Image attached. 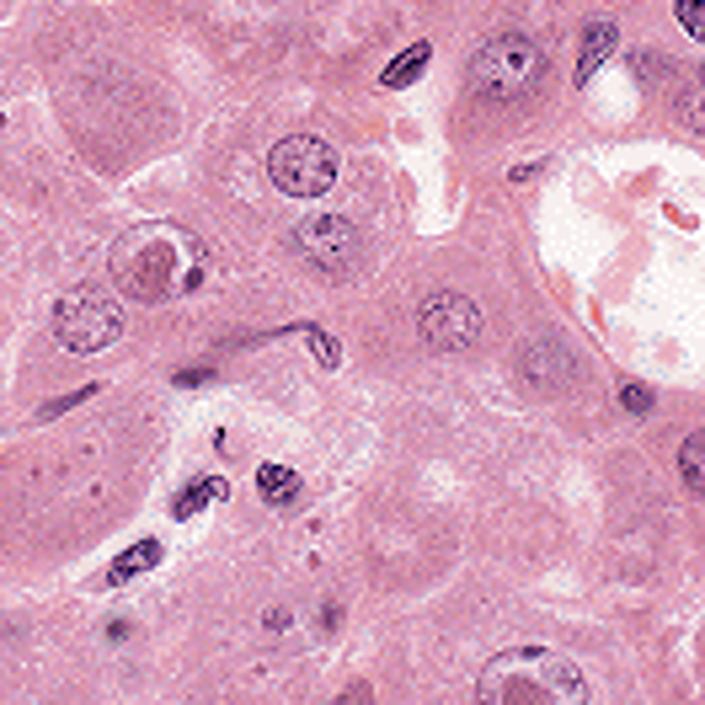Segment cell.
I'll return each mask as SVG.
<instances>
[{
  "mask_svg": "<svg viewBox=\"0 0 705 705\" xmlns=\"http://www.w3.org/2000/svg\"><path fill=\"white\" fill-rule=\"evenodd\" d=\"M615 43H620V33H615V22H593L588 33H582V54H577V86H588L599 70H604V60L615 54Z\"/></svg>",
  "mask_w": 705,
  "mask_h": 705,
  "instance_id": "obj_9",
  "label": "cell"
},
{
  "mask_svg": "<svg viewBox=\"0 0 705 705\" xmlns=\"http://www.w3.org/2000/svg\"><path fill=\"white\" fill-rule=\"evenodd\" d=\"M267 177H273V188L289 192V198H320L337 182V150L326 139H316V134H289V139L273 144Z\"/></svg>",
  "mask_w": 705,
  "mask_h": 705,
  "instance_id": "obj_5",
  "label": "cell"
},
{
  "mask_svg": "<svg viewBox=\"0 0 705 705\" xmlns=\"http://www.w3.org/2000/svg\"><path fill=\"white\" fill-rule=\"evenodd\" d=\"M417 326H423V337H428V348H439V353H454V348H470L476 337H481V311L465 300V294H433V300H423V311H417Z\"/></svg>",
  "mask_w": 705,
  "mask_h": 705,
  "instance_id": "obj_7",
  "label": "cell"
},
{
  "mask_svg": "<svg viewBox=\"0 0 705 705\" xmlns=\"http://www.w3.org/2000/svg\"><path fill=\"white\" fill-rule=\"evenodd\" d=\"M428 60H433V43H412V49H401V54L380 70V86H390V91H395V86L417 80V75L428 70Z\"/></svg>",
  "mask_w": 705,
  "mask_h": 705,
  "instance_id": "obj_11",
  "label": "cell"
},
{
  "mask_svg": "<svg viewBox=\"0 0 705 705\" xmlns=\"http://www.w3.org/2000/svg\"><path fill=\"white\" fill-rule=\"evenodd\" d=\"M679 22H684V33H695V38H701V33H705V5H701V0H679Z\"/></svg>",
  "mask_w": 705,
  "mask_h": 705,
  "instance_id": "obj_16",
  "label": "cell"
},
{
  "mask_svg": "<svg viewBox=\"0 0 705 705\" xmlns=\"http://www.w3.org/2000/svg\"><path fill=\"white\" fill-rule=\"evenodd\" d=\"M701 433H690L684 439V454H679V470H684V487L690 492H701V481H705V470H701Z\"/></svg>",
  "mask_w": 705,
  "mask_h": 705,
  "instance_id": "obj_14",
  "label": "cell"
},
{
  "mask_svg": "<svg viewBox=\"0 0 705 705\" xmlns=\"http://www.w3.org/2000/svg\"><path fill=\"white\" fill-rule=\"evenodd\" d=\"M161 556H166V545H161V540H139V545H128L124 556L108 567V582L118 588V582H128V577L150 572V567H161Z\"/></svg>",
  "mask_w": 705,
  "mask_h": 705,
  "instance_id": "obj_10",
  "label": "cell"
},
{
  "mask_svg": "<svg viewBox=\"0 0 705 705\" xmlns=\"http://www.w3.org/2000/svg\"><path fill=\"white\" fill-rule=\"evenodd\" d=\"M524 380L529 385H551V390H562V385H572V358H567V348L562 342H529L524 348Z\"/></svg>",
  "mask_w": 705,
  "mask_h": 705,
  "instance_id": "obj_8",
  "label": "cell"
},
{
  "mask_svg": "<svg viewBox=\"0 0 705 705\" xmlns=\"http://www.w3.org/2000/svg\"><path fill=\"white\" fill-rule=\"evenodd\" d=\"M620 406H626V412H652V390H646V385H620Z\"/></svg>",
  "mask_w": 705,
  "mask_h": 705,
  "instance_id": "obj_15",
  "label": "cell"
},
{
  "mask_svg": "<svg viewBox=\"0 0 705 705\" xmlns=\"http://www.w3.org/2000/svg\"><path fill=\"white\" fill-rule=\"evenodd\" d=\"M545 80V54L529 33H498L470 60V91L481 102H518Z\"/></svg>",
  "mask_w": 705,
  "mask_h": 705,
  "instance_id": "obj_3",
  "label": "cell"
},
{
  "mask_svg": "<svg viewBox=\"0 0 705 705\" xmlns=\"http://www.w3.org/2000/svg\"><path fill=\"white\" fill-rule=\"evenodd\" d=\"M225 492H230V487H225V481H219V476H214V481H192L188 492H182V498H177V518H192V513L203 508V503H219V498H225Z\"/></svg>",
  "mask_w": 705,
  "mask_h": 705,
  "instance_id": "obj_13",
  "label": "cell"
},
{
  "mask_svg": "<svg viewBox=\"0 0 705 705\" xmlns=\"http://www.w3.org/2000/svg\"><path fill=\"white\" fill-rule=\"evenodd\" d=\"M476 701L481 705H582L588 701V679H582L577 663H567L551 646H508V652H498L481 668Z\"/></svg>",
  "mask_w": 705,
  "mask_h": 705,
  "instance_id": "obj_2",
  "label": "cell"
},
{
  "mask_svg": "<svg viewBox=\"0 0 705 705\" xmlns=\"http://www.w3.org/2000/svg\"><path fill=\"white\" fill-rule=\"evenodd\" d=\"M294 252L311 262V273L320 278H331V284H342L353 267H358V230L342 219V214H311V219H300L294 225Z\"/></svg>",
  "mask_w": 705,
  "mask_h": 705,
  "instance_id": "obj_6",
  "label": "cell"
},
{
  "mask_svg": "<svg viewBox=\"0 0 705 705\" xmlns=\"http://www.w3.org/2000/svg\"><path fill=\"white\" fill-rule=\"evenodd\" d=\"M54 337L64 353H102L108 342L124 337V305L108 289H70L54 311Z\"/></svg>",
  "mask_w": 705,
  "mask_h": 705,
  "instance_id": "obj_4",
  "label": "cell"
},
{
  "mask_svg": "<svg viewBox=\"0 0 705 705\" xmlns=\"http://www.w3.org/2000/svg\"><path fill=\"white\" fill-rule=\"evenodd\" d=\"M256 492H262L273 508H284V503L300 492V476H294L289 465H262V470H256Z\"/></svg>",
  "mask_w": 705,
  "mask_h": 705,
  "instance_id": "obj_12",
  "label": "cell"
},
{
  "mask_svg": "<svg viewBox=\"0 0 705 705\" xmlns=\"http://www.w3.org/2000/svg\"><path fill=\"white\" fill-rule=\"evenodd\" d=\"M108 262H113L118 294L144 300V305L177 300L203 278V247L182 236L177 225H134L113 241Z\"/></svg>",
  "mask_w": 705,
  "mask_h": 705,
  "instance_id": "obj_1",
  "label": "cell"
}]
</instances>
